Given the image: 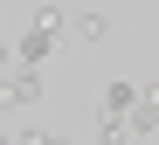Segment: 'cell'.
I'll return each instance as SVG.
<instances>
[{"label": "cell", "instance_id": "cell-1", "mask_svg": "<svg viewBox=\"0 0 159 145\" xmlns=\"http://www.w3.org/2000/svg\"><path fill=\"white\" fill-rule=\"evenodd\" d=\"M62 35H69V14H56V7L42 0V7H35V21H28V35H21V69H42L48 55L62 48Z\"/></svg>", "mask_w": 159, "mask_h": 145}, {"label": "cell", "instance_id": "cell-3", "mask_svg": "<svg viewBox=\"0 0 159 145\" xmlns=\"http://www.w3.org/2000/svg\"><path fill=\"white\" fill-rule=\"evenodd\" d=\"M152 125H159V83H145V90H139V104L125 111V138H145Z\"/></svg>", "mask_w": 159, "mask_h": 145}, {"label": "cell", "instance_id": "cell-8", "mask_svg": "<svg viewBox=\"0 0 159 145\" xmlns=\"http://www.w3.org/2000/svg\"><path fill=\"white\" fill-rule=\"evenodd\" d=\"M0 69H7V42H0Z\"/></svg>", "mask_w": 159, "mask_h": 145}, {"label": "cell", "instance_id": "cell-5", "mask_svg": "<svg viewBox=\"0 0 159 145\" xmlns=\"http://www.w3.org/2000/svg\"><path fill=\"white\" fill-rule=\"evenodd\" d=\"M131 104H139V90H131V83H111V97H104V118H125Z\"/></svg>", "mask_w": 159, "mask_h": 145}, {"label": "cell", "instance_id": "cell-7", "mask_svg": "<svg viewBox=\"0 0 159 145\" xmlns=\"http://www.w3.org/2000/svg\"><path fill=\"white\" fill-rule=\"evenodd\" d=\"M90 145H125V118H104V125H97V138H90Z\"/></svg>", "mask_w": 159, "mask_h": 145}, {"label": "cell", "instance_id": "cell-4", "mask_svg": "<svg viewBox=\"0 0 159 145\" xmlns=\"http://www.w3.org/2000/svg\"><path fill=\"white\" fill-rule=\"evenodd\" d=\"M69 35H76V42H104V35H111V21H104L97 7H83V14H69Z\"/></svg>", "mask_w": 159, "mask_h": 145}, {"label": "cell", "instance_id": "cell-6", "mask_svg": "<svg viewBox=\"0 0 159 145\" xmlns=\"http://www.w3.org/2000/svg\"><path fill=\"white\" fill-rule=\"evenodd\" d=\"M14 145H69V138H62V131H48V125H28Z\"/></svg>", "mask_w": 159, "mask_h": 145}, {"label": "cell", "instance_id": "cell-2", "mask_svg": "<svg viewBox=\"0 0 159 145\" xmlns=\"http://www.w3.org/2000/svg\"><path fill=\"white\" fill-rule=\"evenodd\" d=\"M42 90H48L42 69H14V76H0V111H28V104H42Z\"/></svg>", "mask_w": 159, "mask_h": 145}]
</instances>
